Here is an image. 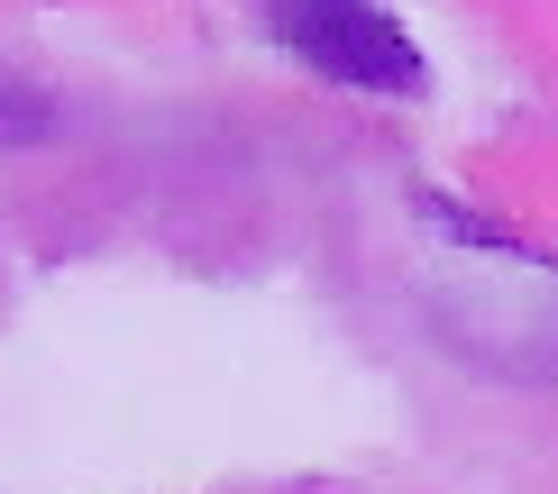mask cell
Segmentation results:
<instances>
[{
	"label": "cell",
	"mask_w": 558,
	"mask_h": 494,
	"mask_svg": "<svg viewBox=\"0 0 558 494\" xmlns=\"http://www.w3.org/2000/svg\"><path fill=\"white\" fill-rule=\"evenodd\" d=\"M266 28L330 83L393 92V101H412V92L430 83L422 46H412V28L385 10V0H266Z\"/></svg>",
	"instance_id": "cell-1"
},
{
	"label": "cell",
	"mask_w": 558,
	"mask_h": 494,
	"mask_svg": "<svg viewBox=\"0 0 558 494\" xmlns=\"http://www.w3.org/2000/svg\"><path fill=\"white\" fill-rule=\"evenodd\" d=\"M56 129H64L56 92H37L28 74H10V64H0V147H37V137H56Z\"/></svg>",
	"instance_id": "cell-2"
}]
</instances>
